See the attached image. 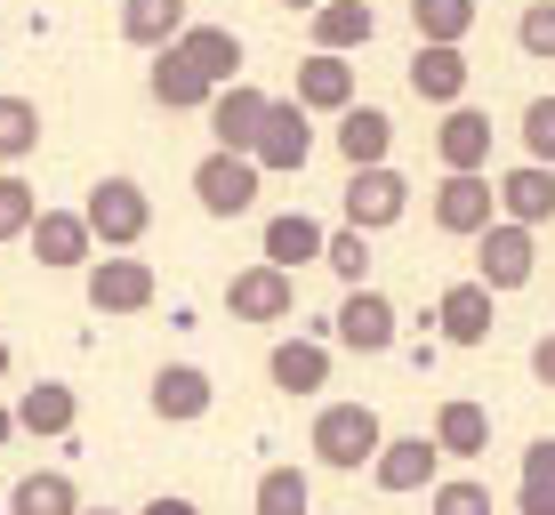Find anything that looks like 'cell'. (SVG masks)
<instances>
[{
    "instance_id": "42",
    "label": "cell",
    "mask_w": 555,
    "mask_h": 515,
    "mask_svg": "<svg viewBox=\"0 0 555 515\" xmlns=\"http://www.w3.org/2000/svg\"><path fill=\"white\" fill-rule=\"evenodd\" d=\"M16 435H25V427H16V411H9V403H0V451H9V443H16Z\"/></svg>"
},
{
    "instance_id": "7",
    "label": "cell",
    "mask_w": 555,
    "mask_h": 515,
    "mask_svg": "<svg viewBox=\"0 0 555 515\" xmlns=\"http://www.w3.org/2000/svg\"><path fill=\"white\" fill-rule=\"evenodd\" d=\"M491 218H500V185H491L483 169H443V185H435V226L459 234V242H475Z\"/></svg>"
},
{
    "instance_id": "27",
    "label": "cell",
    "mask_w": 555,
    "mask_h": 515,
    "mask_svg": "<svg viewBox=\"0 0 555 515\" xmlns=\"http://www.w3.org/2000/svg\"><path fill=\"white\" fill-rule=\"evenodd\" d=\"M185 33V0H121V41L129 49H169Z\"/></svg>"
},
{
    "instance_id": "30",
    "label": "cell",
    "mask_w": 555,
    "mask_h": 515,
    "mask_svg": "<svg viewBox=\"0 0 555 515\" xmlns=\"http://www.w3.org/2000/svg\"><path fill=\"white\" fill-rule=\"evenodd\" d=\"M41 154V105L33 98H0V162H33Z\"/></svg>"
},
{
    "instance_id": "33",
    "label": "cell",
    "mask_w": 555,
    "mask_h": 515,
    "mask_svg": "<svg viewBox=\"0 0 555 515\" xmlns=\"http://www.w3.org/2000/svg\"><path fill=\"white\" fill-rule=\"evenodd\" d=\"M322 266H331V274L354 291V282L371 274V234H362V226H338V234L322 242Z\"/></svg>"
},
{
    "instance_id": "41",
    "label": "cell",
    "mask_w": 555,
    "mask_h": 515,
    "mask_svg": "<svg viewBox=\"0 0 555 515\" xmlns=\"http://www.w3.org/2000/svg\"><path fill=\"white\" fill-rule=\"evenodd\" d=\"M138 515H202V507H194V500H178V491H162V500H145Z\"/></svg>"
},
{
    "instance_id": "13",
    "label": "cell",
    "mask_w": 555,
    "mask_h": 515,
    "mask_svg": "<svg viewBox=\"0 0 555 515\" xmlns=\"http://www.w3.org/2000/svg\"><path fill=\"white\" fill-rule=\"evenodd\" d=\"M306 154H314V121H306V105L298 98H274V105H266L258 145H250V162L258 169H306Z\"/></svg>"
},
{
    "instance_id": "14",
    "label": "cell",
    "mask_w": 555,
    "mask_h": 515,
    "mask_svg": "<svg viewBox=\"0 0 555 515\" xmlns=\"http://www.w3.org/2000/svg\"><path fill=\"white\" fill-rule=\"evenodd\" d=\"M411 98L418 105H467V56H459V41H418L411 49Z\"/></svg>"
},
{
    "instance_id": "34",
    "label": "cell",
    "mask_w": 555,
    "mask_h": 515,
    "mask_svg": "<svg viewBox=\"0 0 555 515\" xmlns=\"http://www.w3.org/2000/svg\"><path fill=\"white\" fill-rule=\"evenodd\" d=\"M33 218H41V194H33L16 169H0V242H16V234H33Z\"/></svg>"
},
{
    "instance_id": "46",
    "label": "cell",
    "mask_w": 555,
    "mask_h": 515,
    "mask_svg": "<svg viewBox=\"0 0 555 515\" xmlns=\"http://www.w3.org/2000/svg\"><path fill=\"white\" fill-rule=\"evenodd\" d=\"M0 515H9V500H0Z\"/></svg>"
},
{
    "instance_id": "28",
    "label": "cell",
    "mask_w": 555,
    "mask_h": 515,
    "mask_svg": "<svg viewBox=\"0 0 555 515\" xmlns=\"http://www.w3.org/2000/svg\"><path fill=\"white\" fill-rule=\"evenodd\" d=\"M322 242H331V234H322V226L306 218V209H282V218H266V258H274V266H291V274L322 258Z\"/></svg>"
},
{
    "instance_id": "11",
    "label": "cell",
    "mask_w": 555,
    "mask_h": 515,
    "mask_svg": "<svg viewBox=\"0 0 555 515\" xmlns=\"http://www.w3.org/2000/svg\"><path fill=\"white\" fill-rule=\"evenodd\" d=\"M435 460H443L435 435H387L378 460H371V484L395 491V500H403V491H435Z\"/></svg>"
},
{
    "instance_id": "17",
    "label": "cell",
    "mask_w": 555,
    "mask_h": 515,
    "mask_svg": "<svg viewBox=\"0 0 555 515\" xmlns=\"http://www.w3.org/2000/svg\"><path fill=\"white\" fill-rule=\"evenodd\" d=\"M491 298H500L491 282H451V291L435 298V322H443L451 347H483L491 338Z\"/></svg>"
},
{
    "instance_id": "8",
    "label": "cell",
    "mask_w": 555,
    "mask_h": 515,
    "mask_svg": "<svg viewBox=\"0 0 555 515\" xmlns=\"http://www.w3.org/2000/svg\"><path fill=\"white\" fill-rule=\"evenodd\" d=\"M331 338L354 347V355H387L395 347V298L371 291V282H354V291L338 298V314H331Z\"/></svg>"
},
{
    "instance_id": "44",
    "label": "cell",
    "mask_w": 555,
    "mask_h": 515,
    "mask_svg": "<svg viewBox=\"0 0 555 515\" xmlns=\"http://www.w3.org/2000/svg\"><path fill=\"white\" fill-rule=\"evenodd\" d=\"M0 378H9V338H0Z\"/></svg>"
},
{
    "instance_id": "23",
    "label": "cell",
    "mask_w": 555,
    "mask_h": 515,
    "mask_svg": "<svg viewBox=\"0 0 555 515\" xmlns=\"http://www.w3.org/2000/svg\"><path fill=\"white\" fill-rule=\"evenodd\" d=\"M371 33H378V9H371V0H322V9H314V49H331V56L371 49Z\"/></svg>"
},
{
    "instance_id": "1",
    "label": "cell",
    "mask_w": 555,
    "mask_h": 515,
    "mask_svg": "<svg viewBox=\"0 0 555 515\" xmlns=\"http://www.w3.org/2000/svg\"><path fill=\"white\" fill-rule=\"evenodd\" d=\"M378 443H387V427H378L371 403H322V411H314V460H322V467L354 475V467L378 460Z\"/></svg>"
},
{
    "instance_id": "31",
    "label": "cell",
    "mask_w": 555,
    "mask_h": 515,
    "mask_svg": "<svg viewBox=\"0 0 555 515\" xmlns=\"http://www.w3.org/2000/svg\"><path fill=\"white\" fill-rule=\"evenodd\" d=\"M411 33L418 41H467L475 33V0H411Z\"/></svg>"
},
{
    "instance_id": "26",
    "label": "cell",
    "mask_w": 555,
    "mask_h": 515,
    "mask_svg": "<svg viewBox=\"0 0 555 515\" xmlns=\"http://www.w3.org/2000/svg\"><path fill=\"white\" fill-rule=\"evenodd\" d=\"M9 515H81V484L65 467H33L25 484L9 491Z\"/></svg>"
},
{
    "instance_id": "43",
    "label": "cell",
    "mask_w": 555,
    "mask_h": 515,
    "mask_svg": "<svg viewBox=\"0 0 555 515\" xmlns=\"http://www.w3.org/2000/svg\"><path fill=\"white\" fill-rule=\"evenodd\" d=\"M282 9H291V16H298V9H306V16H314V9H322V0H282Z\"/></svg>"
},
{
    "instance_id": "19",
    "label": "cell",
    "mask_w": 555,
    "mask_h": 515,
    "mask_svg": "<svg viewBox=\"0 0 555 515\" xmlns=\"http://www.w3.org/2000/svg\"><path fill=\"white\" fill-rule=\"evenodd\" d=\"M266 378H274L282 395H322L331 387V347H322V338H282V347L266 355Z\"/></svg>"
},
{
    "instance_id": "40",
    "label": "cell",
    "mask_w": 555,
    "mask_h": 515,
    "mask_svg": "<svg viewBox=\"0 0 555 515\" xmlns=\"http://www.w3.org/2000/svg\"><path fill=\"white\" fill-rule=\"evenodd\" d=\"M531 378H540V387H555V331L531 347Z\"/></svg>"
},
{
    "instance_id": "18",
    "label": "cell",
    "mask_w": 555,
    "mask_h": 515,
    "mask_svg": "<svg viewBox=\"0 0 555 515\" xmlns=\"http://www.w3.org/2000/svg\"><path fill=\"white\" fill-rule=\"evenodd\" d=\"M500 218H515V226H547L555 218V169L547 162H515L500 178Z\"/></svg>"
},
{
    "instance_id": "24",
    "label": "cell",
    "mask_w": 555,
    "mask_h": 515,
    "mask_svg": "<svg viewBox=\"0 0 555 515\" xmlns=\"http://www.w3.org/2000/svg\"><path fill=\"white\" fill-rule=\"evenodd\" d=\"M73 419H81V395L65 378H41V387L16 395V427L25 435H73Z\"/></svg>"
},
{
    "instance_id": "6",
    "label": "cell",
    "mask_w": 555,
    "mask_h": 515,
    "mask_svg": "<svg viewBox=\"0 0 555 515\" xmlns=\"http://www.w3.org/2000/svg\"><path fill=\"white\" fill-rule=\"evenodd\" d=\"M531 266H540V250H531V226H515V218H491L483 234H475V282H491V291H524L531 282Z\"/></svg>"
},
{
    "instance_id": "16",
    "label": "cell",
    "mask_w": 555,
    "mask_h": 515,
    "mask_svg": "<svg viewBox=\"0 0 555 515\" xmlns=\"http://www.w3.org/2000/svg\"><path fill=\"white\" fill-rule=\"evenodd\" d=\"M266 105H274V98H258L250 81H225L218 98H209V138H218L225 154H250L258 129H266Z\"/></svg>"
},
{
    "instance_id": "38",
    "label": "cell",
    "mask_w": 555,
    "mask_h": 515,
    "mask_svg": "<svg viewBox=\"0 0 555 515\" xmlns=\"http://www.w3.org/2000/svg\"><path fill=\"white\" fill-rule=\"evenodd\" d=\"M524 484H555V435L524 443Z\"/></svg>"
},
{
    "instance_id": "22",
    "label": "cell",
    "mask_w": 555,
    "mask_h": 515,
    "mask_svg": "<svg viewBox=\"0 0 555 515\" xmlns=\"http://www.w3.org/2000/svg\"><path fill=\"white\" fill-rule=\"evenodd\" d=\"M435 443H443V460H483L491 451V411L467 403V395H451V403L435 411Z\"/></svg>"
},
{
    "instance_id": "15",
    "label": "cell",
    "mask_w": 555,
    "mask_h": 515,
    "mask_svg": "<svg viewBox=\"0 0 555 515\" xmlns=\"http://www.w3.org/2000/svg\"><path fill=\"white\" fill-rule=\"evenodd\" d=\"M25 242H33V258H41V266H56V274H73V266L98 258V234H89L81 209H41Z\"/></svg>"
},
{
    "instance_id": "10",
    "label": "cell",
    "mask_w": 555,
    "mask_h": 515,
    "mask_svg": "<svg viewBox=\"0 0 555 515\" xmlns=\"http://www.w3.org/2000/svg\"><path fill=\"white\" fill-rule=\"evenodd\" d=\"M153 266L145 258H89V307L98 314H145L153 307Z\"/></svg>"
},
{
    "instance_id": "39",
    "label": "cell",
    "mask_w": 555,
    "mask_h": 515,
    "mask_svg": "<svg viewBox=\"0 0 555 515\" xmlns=\"http://www.w3.org/2000/svg\"><path fill=\"white\" fill-rule=\"evenodd\" d=\"M515 515H555V484H524L515 491Z\"/></svg>"
},
{
    "instance_id": "45",
    "label": "cell",
    "mask_w": 555,
    "mask_h": 515,
    "mask_svg": "<svg viewBox=\"0 0 555 515\" xmlns=\"http://www.w3.org/2000/svg\"><path fill=\"white\" fill-rule=\"evenodd\" d=\"M81 515H113V507H81Z\"/></svg>"
},
{
    "instance_id": "36",
    "label": "cell",
    "mask_w": 555,
    "mask_h": 515,
    "mask_svg": "<svg viewBox=\"0 0 555 515\" xmlns=\"http://www.w3.org/2000/svg\"><path fill=\"white\" fill-rule=\"evenodd\" d=\"M427 515H491V491L475 475H451V484L427 491Z\"/></svg>"
},
{
    "instance_id": "9",
    "label": "cell",
    "mask_w": 555,
    "mask_h": 515,
    "mask_svg": "<svg viewBox=\"0 0 555 515\" xmlns=\"http://www.w3.org/2000/svg\"><path fill=\"white\" fill-rule=\"evenodd\" d=\"M145 89H153V105H162V113H209V98H218V81H209V73H202L178 41H169V49H153Z\"/></svg>"
},
{
    "instance_id": "35",
    "label": "cell",
    "mask_w": 555,
    "mask_h": 515,
    "mask_svg": "<svg viewBox=\"0 0 555 515\" xmlns=\"http://www.w3.org/2000/svg\"><path fill=\"white\" fill-rule=\"evenodd\" d=\"M515 49L540 56V65H555V0H531V9L515 16Z\"/></svg>"
},
{
    "instance_id": "32",
    "label": "cell",
    "mask_w": 555,
    "mask_h": 515,
    "mask_svg": "<svg viewBox=\"0 0 555 515\" xmlns=\"http://www.w3.org/2000/svg\"><path fill=\"white\" fill-rule=\"evenodd\" d=\"M250 507H258V515H314V484H306L298 467H266Z\"/></svg>"
},
{
    "instance_id": "12",
    "label": "cell",
    "mask_w": 555,
    "mask_h": 515,
    "mask_svg": "<svg viewBox=\"0 0 555 515\" xmlns=\"http://www.w3.org/2000/svg\"><path fill=\"white\" fill-rule=\"evenodd\" d=\"M153 419H169V427H194V419H209V403H218V387H209L202 362H162L153 371Z\"/></svg>"
},
{
    "instance_id": "25",
    "label": "cell",
    "mask_w": 555,
    "mask_h": 515,
    "mask_svg": "<svg viewBox=\"0 0 555 515\" xmlns=\"http://www.w3.org/2000/svg\"><path fill=\"white\" fill-rule=\"evenodd\" d=\"M387 145H395V121L378 105H347V113H338V154H347V169L387 162Z\"/></svg>"
},
{
    "instance_id": "3",
    "label": "cell",
    "mask_w": 555,
    "mask_h": 515,
    "mask_svg": "<svg viewBox=\"0 0 555 515\" xmlns=\"http://www.w3.org/2000/svg\"><path fill=\"white\" fill-rule=\"evenodd\" d=\"M258 178L266 169L250 154H225V145H209V154L194 162V202L209 209V218H242V209L258 202Z\"/></svg>"
},
{
    "instance_id": "4",
    "label": "cell",
    "mask_w": 555,
    "mask_h": 515,
    "mask_svg": "<svg viewBox=\"0 0 555 515\" xmlns=\"http://www.w3.org/2000/svg\"><path fill=\"white\" fill-rule=\"evenodd\" d=\"M338 209H347V226H362V234H387V226L411 209V185L395 178L387 162H371V169H347V185H338Z\"/></svg>"
},
{
    "instance_id": "29",
    "label": "cell",
    "mask_w": 555,
    "mask_h": 515,
    "mask_svg": "<svg viewBox=\"0 0 555 515\" xmlns=\"http://www.w3.org/2000/svg\"><path fill=\"white\" fill-rule=\"evenodd\" d=\"M178 49L194 56V65H202L218 89H225V81H242V33H225V25H185V33H178Z\"/></svg>"
},
{
    "instance_id": "2",
    "label": "cell",
    "mask_w": 555,
    "mask_h": 515,
    "mask_svg": "<svg viewBox=\"0 0 555 515\" xmlns=\"http://www.w3.org/2000/svg\"><path fill=\"white\" fill-rule=\"evenodd\" d=\"M81 218H89V234H98L105 250H138L145 226H153V202H145L138 178H98L89 202H81Z\"/></svg>"
},
{
    "instance_id": "5",
    "label": "cell",
    "mask_w": 555,
    "mask_h": 515,
    "mask_svg": "<svg viewBox=\"0 0 555 515\" xmlns=\"http://www.w3.org/2000/svg\"><path fill=\"white\" fill-rule=\"evenodd\" d=\"M225 314H234V322H291V314H298V282H291V266H274V258L242 266V274L225 282Z\"/></svg>"
},
{
    "instance_id": "37",
    "label": "cell",
    "mask_w": 555,
    "mask_h": 515,
    "mask_svg": "<svg viewBox=\"0 0 555 515\" xmlns=\"http://www.w3.org/2000/svg\"><path fill=\"white\" fill-rule=\"evenodd\" d=\"M524 154L555 169V98H531L524 105Z\"/></svg>"
},
{
    "instance_id": "20",
    "label": "cell",
    "mask_w": 555,
    "mask_h": 515,
    "mask_svg": "<svg viewBox=\"0 0 555 515\" xmlns=\"http://www.w3.org/2000/svg\"><path fill=\"white\" fill-rule=\"evenodd\" d=\"M435 162H443V169H483L491 162V113L451 105L443 129H435Z\"/></svg>"
},
{
    "instance_id": "21",
    "label": "cell",
    "mask_w": 555,
    "mask_h": 515,
    "mask_svg": "<svg viewBox=\"0 0 555 515\" xmlns=\"http://www.w3.org/2000/svg\"><path fill=\"white\" fill-rule=\"evenodd\" d=\"M298 105L306 113H347L354 105V65H347V56H331V49H314L298 65Z\"/></svg>"
}]
</instances>
